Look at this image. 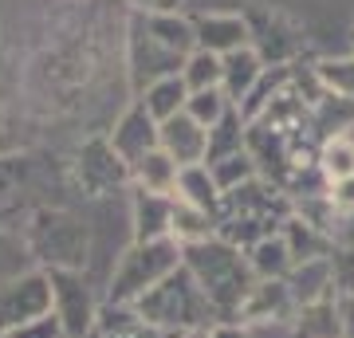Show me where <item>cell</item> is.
Wrapping results in <instances>:
<instances>
[{
    "label": "cell",
    "mask_w": 354,
    "mask_h": 338,
    "mask_svg": "<svg viewBox=\"0 0 354 338\" xmlns=\"http://www.w3.org/2000/svg\"><path fill=\"white\" fill-rule=\"evenodd\" d=\"M181 263L189 267V276L197 279V288L205 291V299L213 307L216 323H232L236 311H241V303L248 299V291H252V283H256L244 248L213 236V240L193 244V248H181Z\"/></svg>",
    "instance_id": "obj_1"
},
{
    "label": "cell",
    "mask_w": 354,
    "mask_h": 338,
    "mask_svg": "<svg viewBox=\"0 0 354 338\" xmlns=\"http://www.w3.org/2000/svg\"><path fill=\"white\" fill-rule=\"evenodd\" d=\"M295 213L291 197H283L268 177H256L241 189L221 193L216 205V236L236 244V248H252L256 240L276 236L279 228L288 225V216Z\"/></svg>",
    "instance_id": "obj_2"
},
{
    "label": "cell",
    "mask_w": 354,
    "mask_h": 338,
    "mask_svg": "<svg viewBox=\"0 0 354 338\" xmlns=\"http://www.w3.org/2000/svg\"><path fill=\"white\" fill-rule=\"evenodd\" d=\"M134 311H138V319L146 326H153V330H162V335H169V338L185 335V330H209V326L216 323V314H213V307H209V299H205V291L197 288V279L189 276L185 263H181L177 272H169L158 288L146 291V295L134 303Z\"/></svg>",
    "instance_id": "obj_3"
},
{
    "label": "cell",
    "mask_w": 354,
    "mask_h": 338,
    "mask_svg": "<svg viewBox=\"0 0 354 338\" xmlns=\"http://www.w3.org/2000/svg\"><path fill=\"white\" fill-rule=\"evenodd\" d=\"M181 267V248H177L174 240H134L118 263H114L111 272V288H106V303H134L146 295L150 288H158L169 272Z\"/></svg>",
    "instance_id": "obj_4"
},
{
    "label": "cell",
    "mask_w": 354,
    "mask_h": 338,
    "mask_svg": "<svg viewBox=\"0 0 354 338\" xmlns=\"http://www.w3.org/2000/svg\"><path fill=\"white\" fill-rule=\"evenodd\" d=\"M28 244L44 272H83L87 263V228L75 225L71 216L39 213Z\"/></svg>",
    "instance_id": "obj_5"
},
{
    "label": "cell",
    "mask_w": 354,
    "mask_h": 338,
    "mask_svg": "<svg viewBox=\"0 0 354 338\" xmlns=\"http://www.w3.org/2000/svg\"><path fill=\"white\" fill-rule=\"evenodd\" d=\"M51 311V279L44 267L0 279V330L12 335L16 326L32 323Z\"/></svg>",
    "instance_id": "obj_6"
},
{
    "label": "cell",
    "mask_w": 354,
    "mask_h": 338,
    "mask_svg": "<svg viewBox=\"0 0 354 338\" xmlns=\"http://www.w3.org/2000/svg\"><path fill=\"white\" fill-rule=\"evenodd\" d=\"M51 279V314L59 319L67 338H91L95 335V319H99V303L91 295L83 272H48Z\"/></svg>",
    "instance_id": "obj_7"
},
{
    "label": "cell",
    "mask_w": 354,
    "mask_h": 338,
    "mask_svg": "<svg viewBox=\"0 0 354 338\" xmlns=\"http://www.w3.org/2000/svg\"><path fill=\"white\" fill-rule=\"evenodd\" d=\"M291 314H295V299H291L288 279H256L232 323L264 326V323H288Z\"/></svg>",
    "instance_id": "obj_8"
},
{
    "label": "cell",
    "mask_w": 354,
    "mask_h": 338,
    "mask_svg": "<svg viewBox=\"0 0 354 338\" xmlns=\"http://www.w3.org/2000/svg\"><path fill=\"white\" fill-rule=\"evenodd\" d=\"M158 146L177 162V169H185V165H205V153H209V130L197 126L189 114L181 111V114H174V118L158 122Z\"/></svg>",
    "instance_id": "obj_9"
},
{
    "label": "cell",
    "mask_w": 354,
    "mask_h": 338,
    "mask_svg": "<svg viewBox=\"0 0 354 338\" xmlns=\"http://www.w3.org/2000/svg\"><path fill=\"white\" fill-rule=\"evenodd\" d=\"M221 91H225V99L241 111L244 102H248V95H252V87L260 83V75L268 71V63L260 59V51L248 44V48L241 51H228V55H221Z\"/></svg>",
    "instance_id": "obj_10"
},
{
    "label": "cell",
    "mask_w": 354,
    "mask_h": 338,
    "mask_svg": "<svg viewBox=\"0 0 354 338\" xmlns=\"http://www.w3.org/2000/svg\"><path fill=\"white\" fill-rule=\"evenodd\" d=\"M193 36H197V48L213 51V55H228V51L248 48V20L244 16H225V12H209L193 20Z\"/></svg>",
    "instance_id": "obj_11"
},
{
    "label": "cell",
    "mask_w": 354,
    "mask_h": 338,
    "mask_svg": "<svg viewBox=\"0 0 354 338\" xmlns=\"http://www.w3.org/2000/svg\"><path fill=\"white\" fill-rule=\"evenodd\" d=\"M111 150L122 158V162H138L142 153L158 150V122L142 106H130L122 114V122L114 126V138H111Z\"/></svg>",
    "instance_id": "obj_12"
},
{
    "label": "cell",
    "mask_w": 354,
    "mask_h": 338,
    "mask_svg": "<svg viewBox=\"0 0 354 338\" xmlns=\"http://www.w3.org/2000/svg\"><path fill=\"white\" fill-rule=\"evenodd\" d=\"M288 288H291V299H295V311L299 307H311V303H323V299H335V276H330V256L327 260H307V263H295L288 276Z\"/></svg>",
    "instance_id": "obj_13"
},
{
    "label": "cell",
    "mask_w": 354,
    "mask_h": 338,
    "mask_svg": "<svg viewBox=\"0 0 354 338\" xmlns=\"http://www.w3.org/2000/svg\"><path fill=\"white\" fill-rule=\"evenodd\" d=\"M177 162L169 158V153L158 146V150L142 153L138 162H130V181H134V189L138 193H158V197H174L177 189Z\"/></svg>",
    "instance_id": "obj_14"
},
{
    "label": "cell",
    "mask_w": 354,
    "mask_h": 338,
    "mask_svg": "<svg viewBox=\"0 0 354 338\" xmlns=\"http://www.w3.org/2000/svg\"><path fill=\"white\" fill-rule=\"evenodd\" d=\"M279 236H283V244H288L291 260L295 263H307V260H327L330 252H335V236L330 232H323V228L307 225L304 216H288V225L279 228Z\"/></svg>",
    "instance_id": "obj_15"
},
{
    "label": "cell",
    "mask_w": 354,
    "mask_h": 338,
    "mask_svg": "<svg viewBox=\"0 0 354 338\" xmlns=\"http://www.w3.org/2000/svg\"><path fill=\"white\" fill-rule=\"evenodd\" d=\"M79 173H83V181H87L91 193H95V197H102L111 185L130 181V165L111 150V142H99V146H91L87 162H83V169H79Z\"/></svg>",
    "instance_id": "obj_16"
},
{
    "label": "cell",
    "mask_w": 354,
    "mask_h": 338,
    "mask_svg": "<svg viewBox=\"0 0 354 338\" xmlns=\"http://www.w3.org/2000/svg\"><path fill=\"white\" fill-rule=\"evenodd\" d=\"M169 216H174V197L158 193H138L134 189V240H169Z\"/></svg>",
    "instance_id": "obj_17"
},
{
    "label": "cell",
    "mask_w": 354,
    "mask_h": 338,
    "mask_svg": "<svg viewBox=\"0 0 354 338\" xmlns=\"http://www.w3.org/2000/svg\"><path fill=\"white\" fill-rule=\"evenodd\" d=\"M174 200H181V205H193V209H201V213L216 216L221 189H216L213 173H209V165H185V169L177 173Z\"/></svg>",
    "instance_id": "obj_18"
},
{
    "label": "cell",
    "mask_w": 354,
    "mask_h": 338,
    "mask_svg": "<svg viewBox=\"0 0 354 338\" xmlns=\"http://www.w3.org/2000/svg\"><path fill=\"white\" fill-rule=\"evenodd\" d=\"M185 99H189L185 79H181V75H169V79H158V83H150V87H142L138 106L150 114L153 122H165V118H174V114L185 111Z\"/></svg>",
    "instance_id": "obj_19"
},
{
    "label": "cell",
    "mask_w": 354,
    "mask_h": 338,
    "mask_svg": "<svg viewBox=\"0 0 354 338\" xmlns=\"http://www.w3.org/2000/svg\"><path fill=\"white\" fill-rule=\"evenodd\" d=\"M244 256H248V267H252L256 279H288L291 267H295V260H291V252L279 232L256 240L252 248H244Z\"/></svg>",
    "instance_id": "obj_20"
},
{
    "label": "cell",
    "mask_w": 354,
    "mask_h": 338,
    "mask_svg": "<svg viewBox=\"0 0 354 338\" xmlns=\"http://www.w3.org/2000/svg\"><path fill=\"white\" fill-rule=\"evenodd\" d=\"M315 169L323 181H342V177H354V134L342 130V134H330V138L319 142L315 153Z\"/></svg>",
    "instance_id": "obj_21"
},
{
    "label": "cell",
    "mask_w": 354,
    "mask_h": 338,
    "mask_svg": "<svg viewBox=\"0 0 354 338\" xmlns=\"http://www.w3.org/2000/svg\"><path fill=\"white\" fill-rule=\"evenodd\" d=\"M216 236V220L201 209H193V205H181L174 200V216H169V240H174L177 248H193V244H201V240H213Z\"/></svg>",
    "instance_id": "obj_22"
},
{
    "label": "cell",
    "mask_w": 354,
    "mask_h": 338,
    "mask_svg": "<svg viewBox=\"0 0 354 338\" xmlns=\"http://www.w3.org/2000/svg\"><path fill=\"white\" fill-rule=\"evenodd\" d=\"M244 138H248V122H244V114L232 106V111L209 130V153H205V165L221 162V158H228V153H241Z\"/></svg>",
    "instance_id": "obj_23"
},
{
    "label": "cell",
    "mask_w": 354,
    "mask_h": 338,
    "mask_svg": "<svg viewBox=\"0 0 354 338\" xmlns=\"http://www.w3.org/2000/svg\"><path fill=\"white\" fill-rule=\"evenodd\" d=\"M291 330H295V338H342V330H339V307H335V299L299 307Z\"/></svg>",
    "instance_id": "obj_24"
},
{
    "label": "cell",
    "mask_w": 354,
    "mask_h": 338,
    "mask_svg": "<svg viewBox=\"0 0 354 338\" xmlns=\"http://www.w3.org/2000/svg\"><path fill=\"white\" fill-rule=\"evenodd\" d=\"M209 173H213L216 189H221V193H228V189H241V185H248V181H256V177H260V169H256L252 153L241 150V153H228V158H221V162H209Z\"/></svg>",
    "instance_id": "obj_25"
},
{
    "label": "cell",
    "mask_w": 354,
    "mask_h": 338,
    "mask_svg": "<svg viewBox=\"0 0 354 338\" xmlns=\"http://www.w3.org/2000/svg\"><path fill=\"white\" fill-rule=\"evenodd\" d=\"M221 55H213V51H193L189 59H185V67H181V79H185V87H189V95H197V91H221Z\"/></svg>",
    "instance_id": "obj_26"
},
{
    "label": "cell",
    "mask_w": 354,
    "mask_h": 338,
    "mask_svg": "<svg viewBox=\"0 0 354 338\" xmlns=\"http://www.w3.org/2000/svg\"><path fill=\"white\" fill-rule=\"evenodd\" d=\"M315 79H319V87L327 91V95L354 102V55H351V59H327V63H319Z\"/></svg>",
    "instance_id": "obj_27"
},
{
    "label": "cell",
    "mask_w": 354,
    "mask_h": 338,
    "mask_svg": "<svg viewBox=\"0 0 354 338\" xmlns=\"http://www.w3.org/2000/svg\"><path fill=\"white\" fill-rule=\"evenodd\" d=\"M228 111H232V102L225 99V91H197V95L185 99V114L197 126H205V130H213Z\"/></svg>",
    "instance_id": "obj_28"
},
{
    "label": "cell",
    "mask_w": 354,
    "mask_h": 338,
    "mask_svg": "<svg viewBox=\"0 0 354 338\" xmlns=\"http://www.w3.org/2000/svg\"><path fill=\"white\" fill-rule=\"evenodd\" d=\"M327 205H330V213H335V232H339V225H351L354 220V177L330 181L327 185Z\"/></svg>",
    "instance_id": "obj_29"
},
{
    "label": "cell",
    "mask_w": 354,
    "mask_h": 338,
    "mask_svg": "<svg viewBox=\"0 0 354 338\" xmlns=\"http://www.w3.org/2000/svg\"><path fill=\"white\" fill-rule=\"evenodd\" d=\"M330 276H335V295H351L354 299V244H335Z\"/></svg>",
    "instance_id": "obj_30"
},
{
    "label": "cell",
    "mask_w": 354,
    "mask_h": 338,
    "mask_svg": "<svg viewBox=\"0 0 354 338\" xmlns=\"http://www.w3.org/2000/svg\"><path fill=\"white\" fill-rule=\"evenodd\" d=\"M12 338H67V335H64V326H59V319L48 311V314H39V319H32V323L16 326Z\"/></svg>",
    "instance_id": "obj_31"
},
{
    "label": "cell",
    "mask_w": 354,
    "mask_h": 338,
    "mask_svg": "<svg viewBox=\"0 0 354 338\" xmlns=\"http://www.w3.org/2000/svg\"><path fill=\"white\" fill-rule=\"evenodd\" d=\"M335 307H339V330H342V338H354V299H351V295H335Z\"/></svg>",
    "instance_id": "obj_32"
},
{
    "label": "cell",
    "mask_w": 354,
    "mask_h": 338,
    "mask_svg": "<svg viewBox=\"0 0 354 338\" xmlns=\"http://www.w3.org/2000/svg\"><path fill=\"white\" fill-rule=\"evenodd\" d=\"M209 338H252V330L241 323H213L209 326Z\"/></svg>",
    "instance_id": "obj_33"
},
{
    "label": "cell",
    "mask_w": 354,
    "mask_h": 338,
    "mask_svg": "<svg viewBox=\"0 0 354 338\" xmlns=\"http://www.w3.org/2000/svg\"><path fill=\"white\" fill-rule=\"evenodd\" d=\"M174 338H209V330H185V335H174Z\"/></svg>",
    "instance_id": "obj_34"
},
{
    "label": "cell",
    "mask_w": 354,
    "mask_h": 338,
    "mask_svg": "<svg viewBox=\"0 0 354 338\" xmlns=\"http://www.w3.org/2000/svg\"><path fill=\"white\" fill-rule=\"evenodd\" d=\"M0 338H12V335H4V330H0Z\"/></svg>",
    "instance_id": "obj_35"
}]
</instances>
